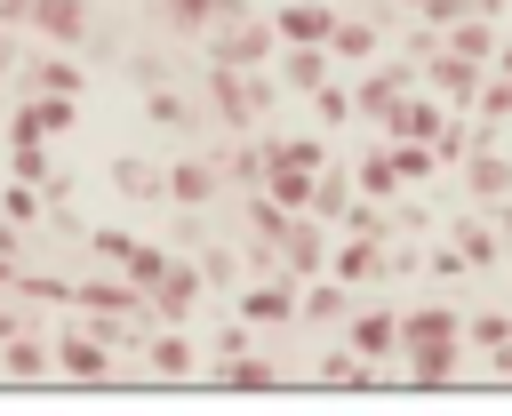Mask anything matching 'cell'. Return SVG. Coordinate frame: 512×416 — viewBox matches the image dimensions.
I'll use <instances>...</instances> for the list:
<instances>
[{
	"mask_svg": "<svg viewBox=\"0 0 512 416\" xmlns=\"http://www.w3.org/2000/svg\"><path fill=\"white\" fill-rule=\"evenodd\" d=\"M400 336L416 344V376L424 384H448L456 376V344H464V320L456 312H416V320H400Z\"/></svg>",
	"mask_w": 512,
	"mask_h": 416,
	"instance_id": "1",
	"label": "cell"
},
{
	"mask_svg": "<svg viewBox=\"0 0 512 416\" xmlns=\"http://www.w3.org/2000/svg\"><path fill=\"white\" fill-rule=\"evenodd\" d=\"M432 88H440V96H448V104H472V96H480V64H472V56H456V48H448V56H440V64H432Z\"/></svg>",
	"mask_w": 512,
	"mask_h": 416,
	"instance_id": "2",
	"label": "cell"
},
{
	"mask_svg": "<svg viewBox=\"0 0 512 416\" xmlns=\"http://www.w3.org/2000/svg\"><path fill=\"white\" fill-rule=\"evenodd\" d=\"M472 192H480V200H504V192H512V160H504V152H480V160H472Z\"/></svg>",
	"mask_w": 512,
	"mask_h": 416,
	"instance_id": "3",
	"label": "cell"
},
{
	"mask_svg": "<svg viewBox=\"0 0 512 416\" xmlns=\"http://www.w3.org/2000/svg\"><path fill=\"white\" fill-rule=\"evenodd\" d=\"M448 48L480 64V56H496V32H488V24H456V32H448Z\"/></svg>",
	"mask_w": 512,
	"mask_h": 416,
	"instance_id": "4",
	"label": "cell"
},
{
	"mask_svg": "<svg viewBox=\"0 0 512 416\" xmlns=\"http://www.w3.org/2000/svg\"><path fill=\"white\" fill-rule=\"evenodd\" d=\"M464 256H472V264H496V256H504V240H496L488 224H464Z\"/></svg>",
	"mask_w": 512,
	"mask_h": 416,
	"instance_id": "5",
	"label": "cell"
},
{
	"mask_svg": "<svg viewBox=\"0 0 512 416\" xmlns=\"http://www.w3.org/2000/svg\"><path fill=\"white\" fill-rule=\"evenodd\" d=\"M480 120L496 128V120H512V80H488V96H480Z\"/></svg>",
	"mask_w": 512,
	"mask_h": 416,
	"instance_id": "6",
	"label": "cell"
},
{
	"mask_svg": "<svg viewBox=\"0 0 512 416\" xmlns=\"http://www.w3.org/2000/svg\"><path fill=\"white\" fill-rule=\"evenodd\" d=\"M464 336H472V344H504V336H512V320H504V312H480Z\"/></svg>",
	"mask_w": 512,
	"mask_h": 416,
	"instance_id": "7",
	"label": "cell"
},
{
	"mask_svg": "<svg viewBox=\"0 0 512 416\" xmlns=\"http://www.w3.org/2000/svg\"><path fill=\"white\" fill-rule=\"evenodd\" d=\"M352 336H360V352H384V344H392V336H400V328H392V320H360V328H352Z\"/></svg>",
	"mask_w": 512,
	"mask_h": 416,
	"instance_id": "8",
	"label": "cell"
},
{
	"mask_svg": "<svg viewBox=\"0 0 512 416\" xmlns=\"http://www.w3.org/2000/svg\"><path fill=\"white\" fill-rule=\"evenodd\" d=\"M392 176H432V152H424V144H408V152L392 160Z\"/></svg>",
	"mask_w": 512,
	"mask_h": 416,
	"instance_id": "9",
	"label": "cell"
},
{
	"mask_svg": "<svg viewBox=\"0 0 512 416\" xmlns=\"http://www.w3.org/2000/svg\"><path fill=\"white\" fill-rule=\"evenodd\" d=\"M488 360H496V376L512 384V336H504V344H488Z\"/></svg>",
	"mask_w": 512,
	"mask_h": 416,
	"instance_id": "10",
	"label": "cell"
},
{
	"mask_svg": "<svg viewBox=\"0 0 512 416\" xmlns=\"http://www.w3.org/2000/svg\"><path fill=\"white\" fill-rule=\"evenodd\" d=\"M496 240L512 248V192H504V208H496Z\"/></svg>",
	"mask_w": 512,
	"mask_h": 416,
	"instance_id": "11",
	"label": "cell"
},
{
	"mask_svg": "<svg viewBox=\"0 0 512 416\" xmlns=\"http://www.w3.org/2000/svg\"><path fill=\"white\" fill-rule=\"evenodd\" d=\"M504 80H512V48H504Z\"/></svg>",
	"mask_w": 512,
	"mask_h": 416,
	"instance_id": "12",
	"label": "cell"
}]
</instances>
